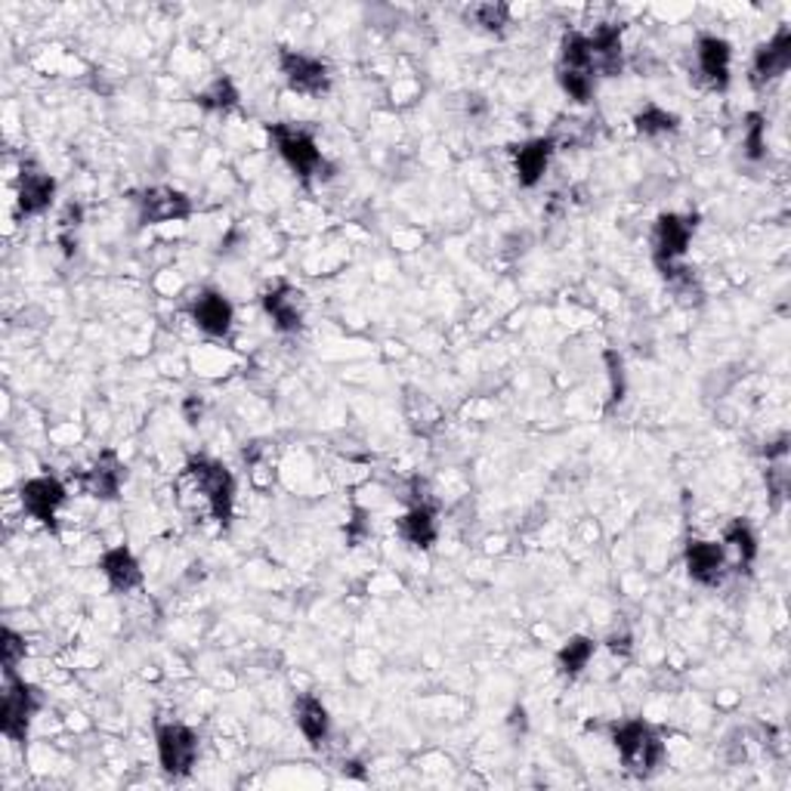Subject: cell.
I'll use <instances>...</instances> for the list:
<instances>
[{"label": "cell", "mask_w": 791, "mask_h": 791, "mask_svg": "<svg viewBox=\"0 0 791 791\" xmlns=\"http://www.w3.org/2000/svg\"><path fill=\"white\" fill-rule=\"evenodd\" d=\"M177 501L182 511L216 520V523H230L232 504H235V479L223 464L196 458L186 464L177 477Z\"/></svg>", "instance_id": "obj_1"}, {"label": "cell", "mask_w": 791, "mask_h": 791, "mask_svg": "<svg viewBox=\"0 0 791 791\" xmlns=\"http://www.w3.org/2000/svg\"><path fill=\"white\" fill-rule=\"evenodd\" d=\"M612 742L615 751L622 755V764L634 776L656 773V767L665 758V745H661L659 733L643 721H625L612 729Z\"/></svg>", "instance_id": "obj_2"}, {"label": "cell", "mask_w": 791, "mask_h": 791, "mask_svg": "<svg viewBox=\"0 0 791 791\" xmlns=\"http://www.w3.org/2000/svg\"><path fill=\"white\" fill-rule=\"evenodd\" d=\"M692 232H695V216H659L656 232H653V257H656V266L668 279H677V272H683V269H677V264H680V257L690 247Z\"/></svg>", "instance_id": "obj_3"}, {"label": "cell", "mask_w": 791, "mask_h": 791, "mask_svg": "<svg viewBox=\"0 0 791 791\" xmlns=\"http://www.w3.org/2000/svg\"><path fill=\"white\" fill-rule=\"evenodd\" d=\"M269 140L276 143L285 165L291 167L297 177H315L325 167V158H322V152L315 146V140L307 131H300V127L269 124Z\"/></svg>", "instance_id": "obj_4"}, {"label": "cell", "mask_w": 791, "mask_h": 791, "mask_svg": "<svg viewBox=\"0 0 791 791\" xmlns=\"http://www.w3.org/2000/svg\"><path fill=\"white\" fill-rule=\"evenodd\" d=\"M37 709H41L37 690L29 687L25 680H13V677H10L7 692H3V709H0V729H3V736L13 742L25 739Z\"/></svg>", "instance_id": "obj_5"}, {"label": "cell", "mask_w": 791, "mask_h": 791, "mask_svg": "<svg viewBox=\"0 0 791 791\" xmlns=\"http://www.w3.org/2000/svg\"><path fill=\"white\" fill-rule=\"evenodd\" d=\"M279 68L285 75V81L291 90L297 93H307V97H319L325 93L331 87V68L315 59V56H307V53H297V49H281L279 53Z\"/></svg>", "instance_id": "obj_6"}, {"label": "cell", "mask_w": 791, "mask_h": 791, "mask_svg": "<svg viewBox=\"0 0 791 791\" xmlns=\"http://www.w3.org/2000/svg\"><path fill=\"white\" fill-rule=\"evenodd\" d=\"M158 760L165 773L186 776L196 767L198 736L186 724H161L158 726Z\"/></svg>", "instance_id": "obj_7"}, {"label": "cell", "mask_w": 791, "mask_h": 791, "mask_svg": "<svg viewBox=\"0 0 791 791\" xmlns=\"http://www.w3.org/2000/svg\"><path fill=\"white\" fill-rule=\"evenodd\" d=\"M63 504H66V486L56 477H34L22 486V508L44 526L56 523V513Z\"/></svg>", "instance_id": "obj_8"}, {"label": "cell", "mask_w": 791, "mask_h": 791, "mask_svg": "<svg viewBox=\"0 0 791 791\" xmlns=\"http://www.w3.org/2000/svg\"><path fill=\"white\" fill-rule=\"evenodd\" d=\"M264 310L272 319V325L279 331H297L303 325V313H307V297L294 285H272L264 291Z\"/></svg>", "instance_id": "obj_9"}, {"label": "cell", "mask_w": 791, "mask_h": 791, "mask_svg": "<svg viewBox=\"0 0 791 791\" xmlns=\"http://www.w3.org/2000/svg\"><path fill=\"white\" fill-rule=\"evenodd\" d=\"M192 214V201L170 189V186H152L140 198V220L155 226V223H174Z\"/></svg>", "instance_id": "obj_10"}, {"label": "cell", "mask_w": 791, "mask_h": 791, "mask_svg": "<svg viewBox=\"0 0 791 791\" xmlns=\"http://www.w3.org/2000/svg\"><path fill=\"white\" fill-rule=\"evenodd\" d=\"M687 572H690L692 581H699V584H705V588L721 584L726 576L724 544L692 538V542L687 544Z\"/></svg>", "instance_id": "obj_11"}, {"label": "cell", "mask_w": 791, "mask_h": 791, "mask_svg": "<svg viewBox=\"0 0 791 791\" xmlns=\"http://www.w3.org/2000/svg\"><path fill=\"white\" fill-rule=\"evenodd\" d=\"M791 66V32L789 29H779V32L760 44L755 53V63H751V81L755 83H770L776 78H782Z\"/></svg>", "instance_id": "obj_12"}, {"label": "cell", "mask_w": 791, "mask_h": 791, "mask_svg": "<svg viewBox=\"0 0 791 791\" xmlns=\"http://www.w3.org/2000/svg\"><path fill=\"white\" fill-rule=\"evenodd\" d=\"M588 53H591V71L593 78L603 75L612 78L622 71V29L619 25H600L597 32L588 34Z\"/></svg>", "instance_id": "obj_13"}, {"label": "cell", "mask_w": 791, "mask_h": 791, "mask_svg": "<svg viewBox=\"0 0 791 791\" xmlns=\"http://www.w3.org/2000/svg\"><path fill=\"white\" fill-rule=\"evenodd\" d=\"M729 63H733V49H729L724 37H702L699 41L695 66H699V78L709 87L724 90L726 83H729Z\"/></svg>", "instance_id": "obj_14"}, {"label": "cell", "mask_w": 791, "mask_h": 791, "mask_svg": "<svg viewBox=\"0 0 791 791\" xmlns=\"http://www.w3.org/2000/svg\"><path fill=\"white\" fill-rule=\"evenodd\" d=\"M550 155H554V140L550 136H538V140H528L523 146L513 148V170H516V180L520 186H538L544 177V170L550 165Z\"/></svg>", "instance_id": "obj_15"}, {"label": "cell", "mask_w": 791, "mask_h": 791, "mask_svg": "<svg viewBox=\"0 0 791 791\" xmlns=\"http://www.w3.org/2000/svg\"><path fill=\"white\" fill-rule=\"evenodd\" d=\"M192 319H196V325L204 334L223 337V334H230L235 310H232V303L220 291H201L192 300Z\"/></svg>", "instance_id": "obj_16"}, {"label": "cell", "mask_w": 791, "mask_h": 791, "mask_svg": "<svg viewBox=\"0 0 791 791\" xmlns=\"http://www.w3.org/2000/svg\"><path fill=\"white\" fill-rule=\"evenodd\" d=\"M56 196V182L49 174L44 170H34V167L22 165V174H19V211L25 216L32 214H44L49 208V201Z\"/></svg>", "instance_id": "obj_17"}, {"label": "cell", "mask_w": 791, "mask_h": 791, "mask_svg": "<svg viewBox=\"0 0 791 791\" xmlns=\"http://www.w3.org/2000/svg\"><path fill=\"white\" fill-rule=\"evenodd\" d=\"M121 482H124V470L112 452L99 455L97 464L83 474V489L99 498V501H112L121 492Z\"/></svg>", "instance_id": "obj_18"}, {"label": "cell", "mask_w": 791, "mask_h": 791, "mask_svg": "<svg viewBox=\"0 0 791 791\" xmlns=\"http://www.w3.org/2000/svg\"><path fill=\"white\" fill-rule=\"evenodd\" d=\"M99 566H102V576L109 578V584H112L115 591H133V588L143 584V569H140V562H136V557H133L127 547L105 550Z\"/></svg>", "instance_id": "obj_19"}, {"label": "cell", "mask_w": 791, "mask_h": 791, "mask_svg": "<svg viewBox=\"0 0 791 791\" xmlns=\"http://www.w3.org/2000/svg\"><path fill=\"white\" fill-rule=\"evenodd\" d=\"M399 535H402V542L414 544V547H430V544L436 542V535H439V523H436L433 508L414 504L412 511L399 520Z\"/></svg>", "instance_id": "obj_20"}, {"label": "cell", "mask_w": 791, "mask_h": 791, "mask_svg": "<svg viewBox=\"0 0 791 791\" xmlns=\"http://www.w3.org/2000/svg\"><path fill=\"white\" fill-rule=\"evenodd\" d=\"M294 717H297V726H300V733L313 742V745H319V742L328 736V729H331L328 709H325V705H322L315 695H303V699H297Z\"/></svg>", "instance_id": "obj_21"}, {"label": "cell", "mask_w": 791, "mask_h": 791, "mask_svg": "<svg viewBox=\"0 0 791 791\" xmlns=\"http://www.w3.org/2000/svg\"><path fill=\"white\" fill-rule=\"evenodd\" d=\"M724 544L733 550V557L739 566H751L755 557H758V535H755V528L748 526V523H742V520H733L724 532Z\"/></svg>", "instance_id": "obj_22"}, {"label": "cell", "mask_w": 791, "mask_h": 791, "mask_svg": "<svg viewBox=\"0 0 791 791\" xmlns=\"http://www.w3.org/2000/svg\"><path fill=\"white\" fill-rule=\"evenodd\" d=\"M593 659V640L591 637H572V640L562 646L557 653V665H560L562 675L576 677L588 668V661Z\"/></svg>", "instance_id": "obj_23"}, {"label": "cell", "mask_w": 791, "mask_h": 791, "mask_svg": "<svg viewBox=\"0 0 791 791\" xmlns=\"http://www.w3.org/2000/svg\"><path fill=\"white\" fill-rule=\"evenodd\" d=\"M235 102H238V90L230 78H216L198 93V105L208 109V112H226Z\"/></svg>", "instance_id": "obj_24"}, {"label": "cell", "mask_w": 791, "mask_h": 791, "mask_svg": "<svg viewBox=\"0 0 791 791\" xmlns=\"http://www.w3.org/2000/svg\"><path fill=\"white\" fill-rule=\"evenodd\" d=\"M637 131L643 136H661V133H675L677 131V115H671L668 109L661 105H643L637 118H634Z\"/></svg>", "instance_id": "obj_25"}, {"label": "cell", "mask_w": 791, "mask_h": 791, "mask_svg": "<svg viewBox=\"0 0 791 791\" xmlns=\"http://www.w3.org/2000/svg\"><path fill=\"white\" fill-rule=\"evenodd\" d=\"M467 19H474V25L486 32H504V25L511 22V7L508 3H477L467 10Z\"/></svg>", "instance_id": "obj_26"}, {"label": "cell", "mask_w": 791, "mask_h": 791, "mask_svg": "<svg viewBox=\"0 0 791 791\" xmlns=\"http://www.w3.org/2000/svg\"><path fill=\"white\" fill-rule=\"evenodd\" d=\"M560 83H562V90L576 99V102H588L593 93V75H588V71L560 68Z\"/></svg>", "instance_id": "obj_27"}, {"label": "cell", "mask_w": 791, "mask_h": 791, "mask_svg": "<svg viewBox=\"0 0 791 791\" xmlns=\"http://www.w3.org/2000/svg\"><path fill=\"white\" fill-rule=\"evenodd\" d=\"M764 148H767V140H764V118L760 115H748V124H745V152L751 161L764 158Z\"/></svg>", "instance_id": "obj_28"}, {"label": "cell", "mask_w": 791, "mask_h": 791, "mask_svg": "<svg viewBox=\"0 0 791 791\" xmlns=\"http://www.w3.org/2000/svg\"><path fill=\"white\" fill-rule=\"evenodd\" d=\"M0 649H3V668L7 671H13L19 661L25 659V640L19 637L16 631H3V643H0Z\"/></svg>", "instance_id": "obj_29"}, {"label": "cell", "mask_w": 791, "mask_h": 791, "mask_svg": "<svg viewBox=\"0 0 791 791\" xmlns=\"http://www.w3.org/2000/svg\"><path fill=\"white\" fill-rule=\"evenodd\" d=\"M610 649L615 653V656H619V653H622V656H627V653H631V637H627V634H612Z\"/></svg>", "instance_id": "obj_30"}, {"label": "cell", "mask_w": 791, "mask_h": 791, "mask_svg": "<svg viewBox=\"0 0 791 791\" xmlns=\"http://www.w3.org/2000/svg\"><path fill=\"white\" fill-rule=\"evenodd\" d=\"M186 412H189V421L196 424L198 414H201V402H196V399H186Z\"/></svg>", "instance_id": "obj_31"}]
</instances>
